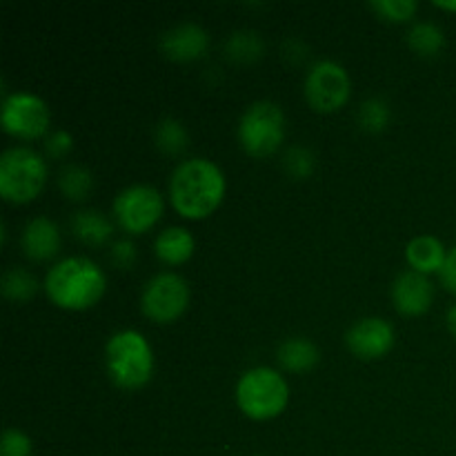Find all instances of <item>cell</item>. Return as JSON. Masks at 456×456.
I'll return each mask as SVG.
<instances>
[{
    "mask_svg": "<svg viewBox=\"0 0 456 456\" xmlns=\"http://www.w3.org/2000/svg\"><path fill=\"white\" fill-rule=\"evenodd\" d=\"M448 328H450V332L456 337V305L450 307V312H448Z\"/></svg>",
    "mask_w": 456,
    "mask_h": 456,
    "instance_id": "4dcf8cb0",
    "label": "cell"
},
{
    "mask_svg": "<svg viewBox=\"0 0 456 456\" xmlns=\"http://www.w3.org/2000/svg\"><path fill=\"white\" fill-rule=\"evenodd\" d=\"M263 49H265V43H263L261 36H258L256 31H249V29L234 31L225 43L227 56L236 62L258 61V58L263 56Z\"/></svg>",
    "mask_w": 456,
    "mask_h": 456,
    "instance_id": "ffe728a7",
    "label": "cell"
},
{
    "mask_svg": "<svg viewBox=\"0 0 456 456\" xmlns=\"http://www.w3.org/2000/svg\"><path fill=\"white\" fill-rule=\"evenodd\" d=\"M436 7L448 9V12H456V0H436Z\"/></svg>",
    "mask_w": 456,
    "mask_h": 456,
    "instance_id": "1f68e13d",
    "label": "cell"
},
{
    "mask_svg": "<svg viewBox=\"0 0 456 456\" xmlns=\"http://www.w3.org/2000/svg\"><path fill=\"white\" fill-rule=\"evenodd\" d=\"M3 129L16 138H38L49 127V107L31 92H16L3 101Z\"/></svg>",
    "mask_w": 456,
    "mask_h": 456,
    "instance_id": "9c48e42d",
    "label": "cell"
},
{
    "mask_svg": "<svg viewBox=\"0 0 456 456\" xmlns=\"http://www.w3.org/2000/svg\"><path fill=\"white\" fill-rule=\"evenodd\" d=\"M405 258L414 272L428 276L432 272H441L448 252H445L444 243L435 236H417L405 248Z\"/></svg>",
    "mask_w": 456,
    "mask_h": 456,
    "instance_id": "9a60e30c",
    "label": "cell"
},
{
    "mask_svg": "<svg viewBox=\"0 0 456 456\" xmlns=\"http://www.w3.org/2000/svg\"><path fill=\"white\" fill-rule=\"evenodd\" d=\"M114 216L129 234L151 230L163 216V196L151 185H129L116 196Z\"/></svg>",
    "mask_w": 456,
    "mask_h": 456,
    "instance_id": "ba28073f",
    "label": "cell"
},
{
    "mask_svg": "<svg viewBox=\"0 0 456 456\" xmlns=\"http://www.w3.org/2000/svg\"><path fill=\"white\" fill-rule=\"evenodd\" d=\"M20 245L31 261H52L61 252V230L47 216H36L22 227Z\"/></svg>",
    "mask_w": 456,
    "mask_h": 456,
    "instance_id": "5bb4252c",
    "label": "cell"
},
{
    "mask_svg": "<svg viewBox=\"0 0 456 456\" xmlns=\"http://www.w3.org/2000/svg\"><path fill=\"white\" fill-rule=\"evenodd\" d=\"M47 181V163L31 147H12L0 156V196L9 203H29Z\"/></svg>",
    "mask_w": 456,
    "mask_h": 456,
    "instance_id": "5b68a950",
    "label": "cell"
},
{
    "mask_svg": "<svg viewBox=\"0 0 456 456\" xmlns=\"http://www.w3.org/2000/svg\"><path fill=\"white\" fill-rule=\"evenodd\" d=\"M36 292H38V281L31 272L22 270V267H12L3 274V294L9 301L27 303L29 298H34Z\"/></svg>",
    "mask_w": 456,
    "mask_h": 456,
    "instance_id": "7402d4cb",
    "label": "cell"
},
{
    "mask_svg": "<svg viewBox=\"0 0 456 456\" xmlns=\"http://www.w3.org/2000/svg\"><path fill=\"white\" fill-rule=\"evenodd\" d=\"M110 254L114 265L125 267V270H127V267H132L134 261H136V245H134L129 239H120L111 245Z\"/></svg>",
    "mask_w": 456,
    "mask_h": 456,
    "instance_id": "f1b7e54d",
    "label": "cell"
},
{
    "mask_svg": "<svg viewBox=\"0 0 456 456\" xmlns=\"http://www.w3.org/2000/svg\"><path fill=\"white\" fill-rule=\"evenodd\" d=\"M314 160H316L314 154H312L307 147L297 145V147H289V150L285 151L283 167L289 176L301 181V178H307L312 172H314Z\"/></svg>",
    "mask_w": 456,
    "mask_h": 456,
    "instance_id": "d4e9b609",
    "label": "cell"
},
{
    "mask_svg": "<svg viewBox=\"0 0 456 456\" xmlns=\"http://www.w3.org/2000/svg\"><path fill=\"white\" fill-rule=\"evenodd\" d=\"M209 47V36L196 22H181L160 36V49L167 58L178 62L196 61L205 56Z\"/></svg>",
    "mask_w": 456,
    "mask_h": 456,
    "instance_id": "4fadbf2b",
    "label": "cell"
},
{
    "mask_svg": "<svg viewBox=\"0 0 456 456\" xmlns=\"http://www.w3.org/2000/svg\"><path fill=\"white\" fill-rule=\"evenodd\" d=\"M372 12H377L379 16L386 18V20L403 22L417 13V0H372L370 3Z\"/></svg>",
    "mask_w": 456,
    "mask_h": 456,
    "instance_id": "484cf974",
    "label": "cell"
},
{
    "mask_svg": "<svg viewBox=\"0 0 456 456\" xmlns=\"http://www.w3.org/2000/svg\"><path fill=\"white\" fill-rule=\"evenodd\" d=\"M439 276H441V283L445 285V289H450V292L456 294V245L448 252V258H445Z\"/></svg>",
    "mask_w": 456,
    "mask_h": 456,
    "instance_id": "f546056e",
    "label": "cell"
},
{
    "mask_svg": "<svg viewBox=\"0 0 456 456\" xmlns=\"http://www.w3.org/2000/svg\"><path fill=\"white\" fill-rule=\"evenodd\" d=\"M289 399V387L283 374L272 368H252L236 383V403L245 417L267 421L279 417Z\"/></svg>",
    "mask_w": 456,
    "mask_h": 456,
    "instance_id": "277c9868",
    "label": "cell"
},
{
    "mask_svg": "<svg viewBox=\"0 0 456 456\" xmlns=\"http://www.w3.org/2000/svg\"><path fill=\"white\" fill-rule=\"evenodd\" d=\"M285 138V114L276 102L256 101L243 111L239 123V141L254 159L274 154Z\"/></svg>",
    "mask_w": 456,
    "mask_h": 456,
    "instance_id": "8992f818",
    "label": "cell"
},
{
    "mask_svg": "<svg viewBox=\"0 0 456 456\" xmlns=\"http://www.w3.org/2000/svg\"><path fill=\"white\" fill-rule=\"evenodd\" d=\"M71 232H74L76 239L85 245H92V248H101L110 240L114 225H111L110 218L105 216L98 209H78V212L71 216Z\"/></svg>",
    "mask_w": 456,
    "mask_h": 456,
    "instance_id": "e0dca14e",
    "label": "cell"
},
{
    "mask_svg": "<svg viewBox=\"0 0 456 456\" xmlns=\"http://www.w3.org/2000/svg\"><path fill=\"white\" fill-rule=\"evenodd\" d=\"M58 187L69 200H83L94 187V176L87 167L76 163H67L58 172Z\"/></svg>",
    "mask_w": 456,
    "mask_h": 456,
    "instance_id": "d6986e66",
    "label": "cell"
},
{
    "mask_svg": "<svg viewBox=\"0 0 456 456\" xmlns=\"http://www.w3.org/2000/svg\"><path fill=\"white\" fill-rule=\"evenodd\" d=\"M105 361L111 381L125 390L142 387L154 372V354L150 343L136 330L116 332L105 346Z\"/></svg>",
    "mask_w": 456,
    "mask_h": 456,
    "instance_id": "3957f363",
    "label": "cell"
},
{
    "mask_svg": "<svg viewBox=\"0 0 456 456\" xmlns=\"http://www.w3.org/2000/svg\"><path fill=\"white\" fill-rule=\"evenodd\" d=\"M196 240L185 227H167L156 236V256L167 265H181L194 254Z\"/></svg>",
    "mask_w": 456,
    "mask_h": 456,
    "instance_id": "2e32d148",
    "label": "cell"
},
{
    "mask_svg": "<svg viewBox=\"0 0 456 456\" xmlns=\"http://www.w3.org/2000/svg\"><path fill=\"white\" fill-rule=\"evenodd\" d=\"M225 176L208 159H187L176 165L169 178V200L185 218H205L221 205Z\"/></svg>",
    "mask_w": 456,
    "mask_h": 456,
    "instance_id": "6da1fadb",
    "label": "cell"
},
{
    "mask_svg": "<svg viewBox=\"0 0 456 456\" xmlns=\"http://www.w3.org/2000/svg\"><path fill=\"white\" fill-rule=\"evenodd\" d=\"M156 145L165 151V154H181L187 147V129L181 120L176 118H163L159 125H156Z\"/></svg>",
    "mask_w": 456,
    "mask_h": 456,
    "instance_id": "603a6c76",
    "label": "cell"
},
{
    "mask_svg": "<svg viewBox=\"0 0 456 456\" xmlns=\"http://www.w3.org/2000/svg\"><path fill=\"white\" fill-rule=\"evenodd\" d=\"M31 439L18 428H7L0 439V456H31Z\"/></svg>",
    "mask_w": 456,
    "mask_h": 456,
    "instance_id": "4316f807",
    "label": "cell"
},
{
    "mask_svg": "<svg viewBox=\"0 0 456 456\" xmlns=\"http://www.w3.org/2000/svg\"><path fill=\"white\" fill-rule=\"evenodd\" d=\"M71 147H74V138H71V134L62 132V129L49 134L47 141H45V150H47L52 159H65L71 151Z\"/></svg>",
    "mask_w": 456,
    "mask_h": 456,
    "instance_id": "83f0119b",
    "label": "cell"
},
{
    "mask_svg": "<svg viewBox=\"0 0 456 456\" xmlns=\"http://www.w3.org/2000/svg\"><path fill=\"white\" fill-rule=\"evenodd\" d=\"M435 288L426 274L408 270L401 272L392 283V301L395 307L405 316H421L430 310Z\"/></svg>",
    "mask_w": 456,
    "mask_h": 456,
    "instance_id": "7c38bea8",
    "label": "cell"
},
{
    "mask_svg": "<svg viewBox=\"0 0 456 456\" xmlns=\"http://www.w3.org/2000/svg\"><path fill=\"white\" fill-rule=\"evenodd\" d=\"M107 289V276L85 256L58 261L45 276V292L62 310H87L96 305Z\"/></svg>",
    "mask_w": 456,
    "mask_h": 456,
    "instance_id": "7a4b0ae2",
    "label": "cell"
},
{
    "mask_svg": "<svg viewBox=\"0 0 456 456\" xmlns=\"http://www.w3.org/2000/svg\"><path fill=\"white\" fill-rule=\"evenodd\" d=\"M346 343L347 350L359 359H381L395 346V328L379 316H368L347 330Z\"/></svg>",
    "mask_w": 456,
    "mask_h": 456,
    "instance_id": "8fae6325",
    "label": "cell"
},
{
    "mask_svg": "<svg viewBox=\"0 0 456 456\" xmlns=\"http://www.w3.org/2000/svg\"><path fill=\"white\" fill-rule=\"evenodd\" d=\"M276 356H279L281 368L288 370V372H307V370L314 368L321 359L319 347H316L310 338L303 337H292L288 338V341L281 343L279 354Z\"/></svg>",
    "mask_w": 456,
    "mask_h": 456,
    "instance_id": "ac0fdd59",
    "label": "cell"
},
{
    "mask_svg": "<svg viewBox=\"0 0 456 456\" xmlns=\"http://www.w3.org/2000/svg\"><path fill=\"white\" fill-rule=\"evenodd\" d=\"M408 43L421 56H436L445 45V34L435 22H417L408 31Z\"/></svg>",
    "mask_w": 456,
    "mask_h": 456,
    "instance_id": "44dd1931",
    "label": "cell"
},
{
    "mask_svg": "<svg viewBox=\"0 0 456 456\" xmlns=\"http://www.w3.org/2000/svg\"><path fill=\"white\" fill-rule=\"evenodd\" d=\"M390 105L383 98H368V101L361 102L359 123L368 132H381V129H386V125L390 123Z\"/></svg>",
    "mask_w": 456,
    "mask_h": 456,
    "instance_id": "cb8c5ba5",
    "label": "cell"
},
{
    "mask_svg": "<svg viewBox=\"0 0 456 456\" xmlns=\"http://www.w3.org/2000/svg\"><path fill=\"white\" fill-rule=\"evenodd\" d=\"M305 98L316 111H337L350 98V76L338 62L319 61L305 76Z\"/></svg>",
    "mask_w": 456,
    "mask_h": 456,
    "instance_id": "30bf717a",
    "label": "cell"
},
{
    "mask_svg": "<svg viewBox=\"0 0 456 456\" xmlns=\"http://www.w3.org/2000/svg\"><path fill=\"white\" fill-rule=\"evenodd\" d=\"M190 303V288L176 272H160L147 281L141 297L142 314L154 323H172L185 312Z\"/></svg>",
    "mask_w": 456,
    "mask_h": 456,
    "instance_id": "52a82bcc",
    "label": "cell"
}]
</instances>
